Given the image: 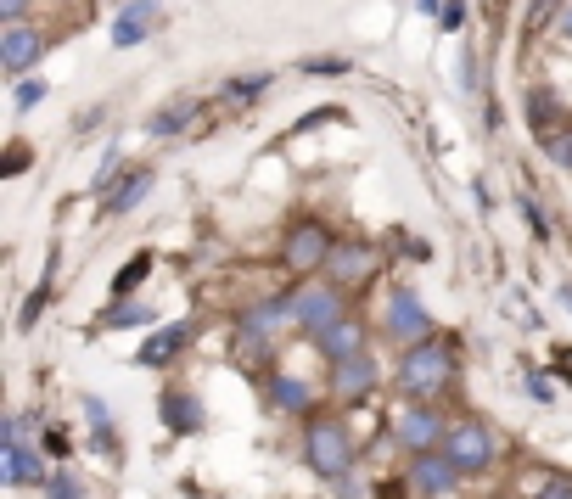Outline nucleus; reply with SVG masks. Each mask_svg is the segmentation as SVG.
Masks as SVG:
<instances>
[{
  "instance_id": "nucleus-36",
  "label": "nucleus",
  "mask_w": 572,
  "mask_h": 499,
  "mask_svg": "<svg viewBox=\"0 0 572 499\" xmlns=\"http://www.w3.org/2000/svg\"><path fill=\"white\" fill-rule=\"evenodd\" d=\"M561 34H567V40H572V6H567V17H561Z\"/></svg>"
},
{
  "instance_id": "nucleus-10",
  "label": "nucleus",
  "mask_w": 572,
  "mask_h": 499,
  "mask_svg": "<svg viewBox=\"0 0 572 499\" xmlns=\"http://www.w3.org/2000/svg\"><path fill=\"white\" fill-rule=\"evenodd\" d=\"M365 348H371V326H365V314H354V309H348L343 320H331V326L315 337V354L326 359V365L354 359V354H365Z\"/></svg>"
},
{
  "instance_id": "nucleus-31",
  "label": "nucleus",
  "mask_w": 572,
  "mask_h": 499,
  "mask_svg": "<svg viewBox=\"0 0 572 499\" xmlns=\"http://www.w3.org/2000/svg\"><path fill=\"white\" fill-rule=\"evenodd\" d=\"M528 399L556 404V382H550V376H539V371H528Z\"/></svg>"
},
{
  "instance_id": "nucleus-37",
  "label": "nucleus",
  "mask_w": 572,
  "mask_h": 499,
  "mask_svg": "<svg viewBox=\"0 0 572 499\" xmlns=\"http://www.w3.org/2000/svg\"><path fill=\"white\" fill-rule=\"evenodd\" d=\"M561 371H567V376H572V354H567V348H561Z\"/></svg>"
},
{
  "instance_id": "nucleus-27",
  "label": "nucleus",
  "mask_w": 572,
  "mask_h": 499,
  "mask_svg": "<svg viewBox=\"0 0 572 499\" xmlns=\"http://www.w3.org/2000/svg\"><path fill=\"white\" fill-rule=\"evenodd\" d=\"M533 499H572V471H544Z\"/></svg>"
},
{
  "instance_id": "nucleus-25",
  "label": "nucleus",
  "mask_w": 572,
  "mask_h": 499,
  "mask_svg": "<svg viewBox=\"0 0 572 499\" xmlns=\"http://www.w3.org/2000/svg\"><path fill=\"white\" fill-rule=\"evenodd\" d=\"M270 90V73H242V79H230L225 85V101H253Z\"/></svg>"
},
{
  "instance_id": "nucleus-1",
  "label": "nucleus",
  "mask_w": 572,
  "mask_h": 499,
  "mask_svg": "<svg viewBox=\"0 0 572 499\" xmlns=\"http://www.w3.org/2000/svg\"><path fill=\"white\" fill-rule=\"evenodd\" d=\"M460 376V348L455 337L444 331H432L421 343L399 348V371H393V387H399V399H444L449 387Z\"/></svg>"
},
{
  "instance_id": "nucleus-9",
  "label": "nucleus",
  "mask_w": 572,
  "mask_h": 499,
  "mask_svg": "<svg viewBox=\"0 0 572 499\" xmlns=\"http://www.w3.org/2000/svg\"><path fill=\"white\" fill-rule=\"evenodd\" d=\"M320 275H331V281H337L348 298H354V292H365V286L382 275V253H376L371 242H337Z\"/></svg>"
},
{
  "instance_id": "nucleus-4",
  "label": "nucleus",
  "mask_w": 572,
  "mask_h": 499,
  "mask_svg": "<svg viewBox=\"0 0 572 499\" xmlns=\"http://www.w3.org/2000/svg\"><path fill=\"white\" fill-rule=\"evenodd\" d=\"M387 438L399 443L404 455H421V449H444L449 415L438 410V399H404L399 415L387 421Z\"/></svg>"
},
{
  "instance_id": "nucleus-3",
  "label": "nucleus",
  "mask_w": 572,
  "mask_h": 499,
  "mask_svg": "<svg viewBox=\"0 0 572 499\" xmlns=\"http://www.w3.org/2000/svg\"><path fill=\"white\" fill-rule=\"evenodd\" d=\"M286 303H292V326H298L303 337H320L331 320L348 314V292L331 281V275H298V286L286 292Z\"/></svg>"
},
{
  "instance_id": "nucleus-26",
  "label": "nucleus",
  "mask_w": 572,
  "mask_h": 499,
  "mask_svg": "<svg viewBox=\"0 0 572 499\" xmlns=\"http://www.w3.org/2000/svg\"><path fill=\"white\" fill-rule=\"evenodd\" d=\"M45 499H85V483L73 471H51L45 477Z\"/></svg>"
},
{
  "instance_id": "nucleus-12",
  "label": "nucleus",
  "mask_w": 572,
  "mask_h": 499,
  "mask_svg": "<svg viewBox=\"0 0 572 499\" xmlns=\"http://www.w3.org/2000/svg\"><path fill=\"white\" fill-rule=\"evenodd\" d=\"M264 399L275 404L281 415H298V421H309L315 415V382H303V376H292V371H281V365H270L264 371Z\"/></svg>"
},
{
  "instance_id": "nucleus-28",
  "label": "nucleus",
  "mask_w": 572,
  "mask_h": 499,
  "mask_svg": "<svg viewBox=\"0 0 572 499\" xmlns=\"http://www.w3.org/2000/svg\"><path fill=\"white\" fill-rule=\"evenodd\" d=\"M6 443H29V415L23 410H12L0 421V449H6Z\"/></svg>"
},
{
  "instance_id": "nucleus-15",
  "label": "nucleus",
  "mask_w": 572,
  "mask_h": 499,
  "mask_svg": "<svg viewBox=\"0 0 572 499\" xmlns=\"http://www.w3.org/2000/svg\"><path fill=\"white\" fill-rule=\"evenodd\" d=\"M152 180H158V174L146 169V163L124 169V174H118V186L107 191V197H101V219H124L129 208H141V202H146V191H152Z\"/></svg>"
},
{
  "instance_id": "nucleus-30",
  "label": "nucleus",
  "mask_w": 572,
  "mask_h": 499,
  "mask_svg": "<svg viewBox=\"0 0 572 499\" xmlns=\"http://www.w3.org/2000/svg\"><path fill=\"white\" fill-rule=\"evenodd\" d=\"M45 303H51V286H40V292H34V298L23 303V314H17V326H23V331H34V320H40V309H45Z\"/></svg>"
},
{
  "instance_id": "nucleus-20",
  "label": "nucleus",
  "mask_w": 572,
  "mask_h": 499,
  "mask_svg": "<svg viewBox=\"0 0 572 499\" xmlns=\"http://www.w3.org/2000/svg\"><path fill=\"white\" fill-rule=\"evenodd\" d=\"M186 343H191V326H163L135 359H141L146 371H163V365H174V359L186 354Z\"/></svg>"
},
{
  "instance_id": "nucleus-32",
  "label": "nucleus",
  "mask_w": 572,
  "mask_h": 499,
  "mask_svg": "<svg viewBox=\"0 0 572 499\" xmlns=\"http://www.w3.org/2000/svg\"><path fill=\"white\" fill-rule=\"evenodd\" d=\"M522 214H528V230H533V236L544 242V236H550V219H544V208H539L533 197H522Z\"/></svg>"
},
{
  "instance_id": "nucleus-21",
  "label": "nucleus",
  "mask_w": 572,
  "mask_h": 499,
  "mask_svg": "<svg viewBox=\"0 0 572 499\" xmlns=\"http://www.w3.org/2000/svg\"><path fill=\"white\" fill-rule=\"evenodd\" d=\"M85 421L96 427V449H107V455H118V432H113V415H107V404L96 399V393H85Z\"/></svg>"
},
{
  "instance_id": "nucleus-22",
  "label": "nucleus",
  "mask_w": 572,
  "mask_h": 499,
  "mask_svg": "<svg viewBox=\"0 0 572 499\" xmlns=\"http://www.w3.org/2000/svg\"><path fill=\"white\" fill-rule=\"evenodd\" d=\"M191 118H197V101L186 96V101H169V107H163V113L152 118L146 129H152V135H180V129H186Z\"/></svg>"
},
{
  "instance_id": "nucleus-33",
  "label": "nucleus",
  "mask_w": 572,
  "mask_h": 499,
  "mask_svg": "<svg viewBox=\"0 0 572 499\" xmlns=\"http://www.w3.org/2000/svg\"><path fill=\"white\" fill-rule=\"evenodd\" d=\"M343 68H348L343 57H309L303 62V73H343Z\"/></svg>"
},
{
  "instance_id": "nucleus-2",
  "label": "nucleus",
  "mask_w": 572,
  "mask_h": 499,
  "mask_svg": "<svg viewBox=\"0 0 572 499\" xmlns=\"http://www.w3.org/2000/svg\"><path fill=\"white\" fill-rule=\"evenodd\" d=\"M303 460H309V471L326 477V483L354 477V460H359L354 427H348L343 415H309V421H303Z\"/></svg>"
},
{
  "instance_id": "nucleus-29",
  "label": "nucleus",
  "mask_w": 572,
  "mask_h": 499,
  "mask_svg": "<svg viewBox=\"0 0 572 499\" xmlns=\"http://www.w3.org/2000/svg\"><path fill=\"white\" fill-rule=\"evenodd\" d=\"M40 96H45L40 79H23V85L12 90V107H17V113H29V107H40Z\"/></svg>"
},
{
  "instance_id": "nucleus-5",
  "label": "nucleus",
  "mask_w": 572,
  "mask_h": 499,
  "mask_svg": "<svg viewBox=\"0 0 572 499\" xmlns=\"http://www.w3.org/2000/svg\"><path fill=\"white\" fill-rule=\"evenodd\" d=\"M331 247H337V236H331L326 219L303 214V219H292V230L281 236V264L292 275H320L326 270V258H331Z\"/></svg>"
},
{
  "instance_id": "nucleus-19",
  "label": "nucleus",
  "mask_w": 572,
  "mask_h": 499,
  "mask_svg": "<svg viewBox=\"0 0 572 499\" xmlns=\"http://www.w3.org/2000/svg\"><path fill=\"white\" fill-rule=\"evenodd\" d=\"M533 141H539V152L550 157L561 174H572V118L567 113L550 118V124H539V129H533Z\"/></svg>"
},
{
  "instance_id": "nucleus-17",
  "label": "nucleus",
  "mask_w": 572,
  "mask_h": 499,
  "mask_svg": "<svg viewBox=\"0 0 572 499\" xmlns=\"http://www.w3.org/2000/svg\"><path fill=\"white\" fill-rule=\"evenodd\" d=\"M236 326L253 331V337H264V343H275V331L292 326V303L286 298H258V303H247V309L236 314Z\"/></svg>"
},
{
  "instance_id": "nucleus-14",
  "label": "nucleus",
  "mask_w": 572,
  "mask_h": 499,
  "mask_svg": "<svg viewBox=\"0 0 572 499\" xmlns=\"http://www.w3.org/2000/svg\"><path fill=\"white\" fill-rule=\"evenodd\" d=\"M40 57H45V34L29 29V23H6V34H0V68L12 79H23Z\"/></svg>"
},
{
  "instance_id": "nucleus-11",
  "label": "nucleus",
  "mask_w": 572,
  "mask_h": 499,
  "mask_svg": "<svg viewBox=\"0 0 572 499\" xmlns=\"http://www.w3.org/2000/svg\"><path fill=\"white\" fill-rule=\"evenodd\" d=\"M404 477H410V488L415 494H427V499H438V494H449V488L466 477V471L455 466V460L444 455V449H421V455H410V466H404Z\"/></svg>"
},
{
  "instance_id": "nucleus-24",
  "label": "nucleus",
  "mask_w": 572,
  "mask_h": 499,
  "mask_svg": "<svg viewBox=\"0 0 572 499\" xmlns=\"http://www.w3.org/2000/svg\"><path fill=\"white\" fill-rule=\"evenodd\" d=\"M146 275H152V253H135V258H129V264H124V270L113 275V292H118V298H124L129 286H141Z\"/></svg>"
},
{
  "instance_id": "nucleus-8",
  "label": "nucleus",
  "mask_w": 572,
  "mask_h": 499,
  "mask_svg": "<svg viewBox=\"0 0 572 499\" xmlns=\"http://www.w3.org/2000/svg\"><path fill=\"white\" fill-rule=\"evenodd\" d=\"M376 387H382V365H376L371 348H365V354H354V359H337V365H331V376H326V393L337 404H371Z\"/></svg>"
},
{
  "instance_id": "nucleus-6",
  "label": "nucleus",
  "mask_w": 572,
  "mask_h": 499,
  "mask_svg": "<svg viewBox=\"0 0 572 499\" xmlns=\"http://www.w3.org/2000/svg\"><path fill=\"white\" fill-rule=\"evenodd\" d=\"M444 455L455 460L466 477H477V471H488L500 460V432L488 427V421H477V415H460V421H449Z\"/></svg>"
},
{
  "instance_id": "nucleus-35",
  "label": "nucleus",
  "mask_w": 572,
  "mask_h": 499,
  "mask_svg": "<svg viewBox=\"0 0 572 499\" xmlns=\"http://www.w3.org/2000/svg\"><path fill=\"white\" fill-rule=\"evenodd\" d=\"M438 17H444V29H460V23H466V0H449Z\"/></svg>"
},
{
  "instance_id": "nucleus-13",
  "label": "nucleus",
  "mask_w": 572,
  "mask_h": 499,
  "mask_svg": "<svg viewBox=\"0 0 572 499\" xmlns=\"http://www.w3.org/2000/svg\"><path fill=\"white\" fill-rule=\"evenodd\" d=\"M158 415H163V427H169L174 438H197V432L208 427L202 399L191 393V387H163V393H158Z\"/></svg>"
},
{
  "instance_id": "nucleus-16",
  "label": "nucleus",
  "mask_w": 572,
  "mask_h": 499,
  "mask_svg": "<svg viewBox=\"0 0 572 499\" xmlns=\"http://www.w3.org/2000/svg\"><path fill=\"white\" fill-rule=\"evenodd\" d=\"M45 477L51 471H45V460L34 455L29 443H6L0 449V483L6 488H45Z\"/></svg>"
},
{
  "instance_id": "nucleus-23",
  "label": "nucleus",
  "mask_w": 572,
  "mask_h": 499,
  "mask_svg": "<svg viewBox=\"0 0 572 499\" xmlns=\"http://www.w3.org/2000/svg\"><path fill=\"white\" fill-rule=\"evenodd\" d=\"M152 314H158L152 303H124V298H118V309L101 314V326H113V331H124V326H152Z\"/></svg>"
},
{
  "instance_id": "nucleus-38",
  "label": "nucleus",
  "mask_w": 572,
  "mask_h": 499,
  "mask_svg": "<svg viewBox=\"0 0 572 499\" xmlns=\"http://www.w3.org/2000/svg\"><path fill=\"white\" fill-rule=\"evenodd\" d=\"M561 303H567V309H572V286H561Z\"/></svg>"
},
{
  "instance_id": "nucleus-18",
  "label": "nucleus",
  "mask_w": 572,
  "mask_h": 499,
  "mask_svg": "<svg viewBox=\"0 0 572 499\" xmlns=\"http://www.w3.org/2000/svg\"><path fill=\"white\" fill-rule=\"evenodd\" d=\"M152 23H158V0H135V6H124V12L113 17V45L118 51L141 45L146 34H152Z\"/></svg>"
},
{
  "instance_id": "nucleus-7",
  "label": "nucleus",
  "mask_w": 572,
  "mask_h": 499,
  "mask_svg": "<svg viewBox=\"0 0 572 499\" xmlns=\"http://www.w3.org/2000/svg\"><path fill=\"white\" fill-rule=\"evenodd\" d=\"M432 331H438V320L427 314V303L415 298L410 286H399V292L382 303V337L393 348H410V343H421V337H432Z\"/></svg>"
},
{
  "instance_id": "nucleus-34",
  "label": "nucleus",
  "mask_w": 572,
  "mask_h": 499,
  "mask_svg": "<svg viewBox=\"0 0 572 499\" xmlns=\"http://www.w3.org/2000/svg\"><path fill=\"white\" fill-rule=\"evenodd\" d=\"M29 17V0H0V23H23Z\"/></svg>"
}]
</instances>
